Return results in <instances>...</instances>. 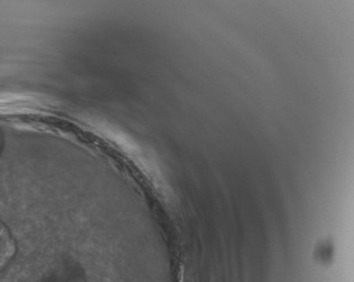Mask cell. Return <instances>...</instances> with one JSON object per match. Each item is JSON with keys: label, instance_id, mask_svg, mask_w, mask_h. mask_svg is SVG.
Returning <instances> with one entry per match:
<instances>
[{"label": "cell", "instance_id": "cell-1", "mask_svg": "<svg viewBox=\"0 0 354 282\" xmlns=\"http://www.w3.org/2000/svg\"><path fill=\"white\" fill-rule=\"evenodd\" d=\"M14 251L15 247L8 231L0 223V267H3L10 260Z\"/></svg>", "mask_w": 354, "mask_h": 282}]
</instances>
